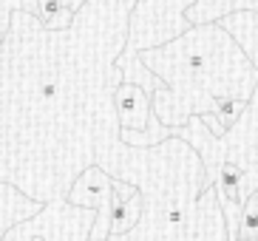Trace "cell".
I'll list each match as a JSON object with an SVG mask.
<instances>
[{"label": "cell", "mask_w": 258, "mask_h": 241, "mask_svg": "<svg viewBox=\"0 0 258 241\" xmlns=\"http://www.w3.org/2000/svg\"><path fill=\"white\" fill-rule=\"evenodd\" d=\"M85 0H20V12L31 15L46 31H66Z\"/></svg>", "instance_id": "7"}, {"label": "cell", "mask_w": 258, "mask_h": 241, "mask_svg": "<svg viewBox=\"0 0 258 241\" xmlns=\"http://www.w3.org/2000/svg\"><path fill=\"white\" fill-rule=\"evenodd\" d=\"M193 6V0H134L128 17V40L119 60H137L142 51L162 48L170 40L182 37L190 29L184 12Z\"/></svg>", "instance_id": "4"}, {"label": "cell", "mask_w": 258, "mask_h": 241, "mask_svg": "<svg viewBox=\"0 0 258 241\" xmlns=\"http://www.w3.org/2000/svg\"><path fill=\"white\" fill-rule=\"evenodd\" d=\"M97 213L71 207L69 202H48L37 216L20 221L0 241H88Z\"/></svg>", "instance_id": "5"}, {"label": "cell", "mask_w": 258, "mask_h": 241, "mask_svg": "<svg viewBox=\"0 0 258 241\" xmlns=\"http://www.w3.org/2000/svg\"><path fill=\"white\" fill-rule=\"evenodd\" d=\"M97 167L142 196L139 224L108 241H230L219 196L205 188V165L184 139L156 148L114 142L97 151Z\"/></svg>", "instance_id": "2"}, {"label": "cell", "mask_w": 258, "mask_h": 241, "mask_svg": "<svg viewBox=\"0 0 258 241\" xmlns=\"http://www.w3.org/2000/svg\"><path fill=\"white\" fill-rule=\"evenodd\" d=\"M142 219V196L137 193V188H131L125 182L114 179V210H111V235H128Z\"/></svg>", "instance_id": "8"}, {"label": "cell", "mask_w": 258, "mask_h": 241, "mask_svg": "<svg viewBox=\"0 0 258 241\" xmlns=\"http://www.w3.org/2000/svg\"><path fill=\"white\" fill-rule=\"evenodd\" d=\"M66 202L71 207L97 213V221L91 227L88 241H108V235H111V210H114V179L102 167L94 165L88 170H83V176L71 185Z\"/></svg>", "instance_id": "6"}, {"label": "cell", "mask_w": 258, "mask_h": 241, "mask_svg": "<svg viewBox=\"0 0 258 241\" xmlns=\"http://www.w3.org/2000/svg\"><path fill=\"white\" fill-rule=\"evenodd\" d=\"M20 9V0H0V43L6 37L9 23H12V15Z\"/></svg>", "instance_id": "12"}, {"label": "cell", "mask_w": 258, "mask_h": 241, "mask_svg": "<svg viewBox=\"0 0 258 241\" xmlns=\"http://www.w3.org/2000/svg\"><path fill=\"white\" fill-rule=\"evenodd\" d=\"M255 241H258V238H255Z\"/></svg>", "instance_id": "14"}, {"label": "cell", "mask_w": 258, "mask_h": 241, "mask_svg": "<svg viewBox=\"0 0 258 241\" xmlns=\"http://www.w3.org/2000/svg\"><path fill=\"white\" fill-rule=\"evenodd\" d=\"M37 210H40L37 202L26 199L23 193H17L15 188L0 185V238H3L15 224L31 219V216H37Z\"/></svg>", "instance_id": "9"}, {"label": "cell", "mask_w": 258, "mask_h": 241, "mask_svg": "<svg viewBox=\"0 0 258 241\" xmlns=\"http://www.w3.org/2000/svg\"><path fill=\"white\" fill-rule=\"evenodd\" d=\"M235 12H258V0H235Z\"/></svg>", "instance_id": "13"}, {"label": "cell", "mask_w": 258, "mask_h": 241, "mask_svg": "<svg viewBox=\"0 0 258 241\" xmlns=\"http://www.w3.org/2000/svg\"><path fill=\"white\" fill-rule=\"evenodd\" d=\"M139 60L165 85L151 97L153 116L165 128L213 116L230 131L258 85L255 68L219 23L190 26L162 48L142 51Z\"/></svg>", "instance_id": "3"}, {"label": "cell", "mask_w": 258, "mask_h": 241, "mask_svg": "<svg viewBox=\"0 0 258 241\" xmlns=\"http://www.w3.org/2000/svg\"><path fill=\"white\" fill-rule=\"evenodd\" d=\"M238 230H244V233H250V235H258V193H252L247 199V204L241 207Z\"/></svg>", "instance_id": "11"}, {"label": "cell", "mask_w": 258, "mask_h": 241, "mask_svg": "<svg viewBox=\"0 0 258 241\" xmlns=\"http://www.w3.org/2000/svg\"><path fill=\"white\" fill-rule=\"evenodd\" d=\"M134 0H85L66 31L17 9L0 43V185L66 202L97 151L119 142L116 68Z\"/></svg>", "instance_id": "1"}, {"label": "cell", "mask_w": 258, "mask_h": 241, "mask_svg": "<svg viewBox=\"0 0 258 241\" xmlns=\"http://www.w3.org/2000/svg\"><path fill=\"white\" fill-rule=\"evenodd\" d=\"M235 12V0H193V6L184 12L190 26H216Z\"/></svg>", "instance_id": "10"}]
</instances>
